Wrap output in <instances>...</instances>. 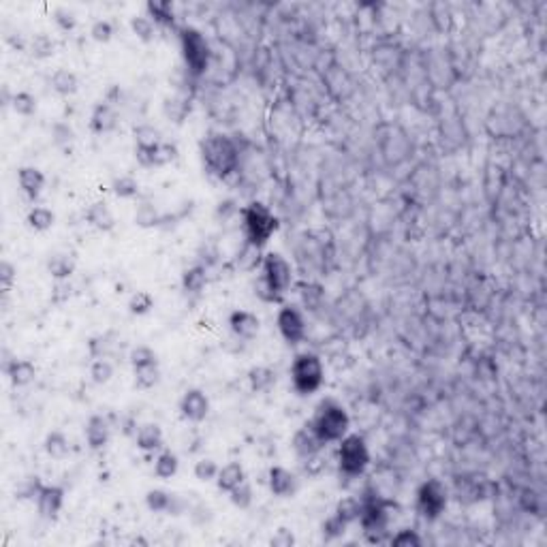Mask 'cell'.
<instances>
[{"label": "cell", "instance_id": "52a82bcc", "mask_svg": "<svg viewBox=\"0 0 547 547\" xmlns=\"http://www.w3.org/2000/svg\"><path fill=\"white\" fill-rule=\"evenodd\" d=\"M177 41H179V51L188 73L194 77L205 75L212 62V47L205 34L194 26H182L177 30Z\"/></svg>", "mask_w": 547, "mask_h": 547}, {"label": "cell", "instance_id": "4fadbf2b", "mask_svg": "<svg viewBox=\"0 0 547 547\" xmlns=\"http://www.w3.org/2000/svg\"><path fill=\"white\" fill-rule=\"evenodd\" d=\"M267 487L276 498H293L299 489V479L284 466H269Z\"/></svg>", "mask_w": 547, "mask_h": 547}, {"label": "cell", "instance_id": "816d5d0a", "mask_svg": "<svg viewBox=\"0 0 547 547\" xmlns=\"http://www.w3.org/2000/svg\"><path fill=\"white\" fill-rule=\"evenodd\" d=\"M15 278H17V267H15L11 261L2 259V261H0V284H2V293H9V291L13 288Z\"/></svg>", "mask_w": 547, "mask_h": 547}, {"label": "cell", "instance_id": "3957f363", "mask_svg": "<svg viewBox=\"0 0 547 547\" xmlns=\"http://www.w3.org/2000/svg\"><path fill=\"white\" fill-rule=\"evenodd\" d=\"M239 222L244 233V244L261 250L269 244L274 233L280 229L278 216L263 201H250L239 209Z\"/></svg>", "mask_w": 547, "mask_h": 547}, {"label": "cell", "instance_id": "681fc988", "mask_svg": "<svg viewBox=\"0 0 547 547\" xmlns=\"http://www.w3.org/2000/svg\"><path fill=\"white\" fill-rule=\"evenodd\" d=\"M90 36L96 43H109L113 38V24L109 19H96L90 26Z\"/></svg>", "mask_w": 547, "mask_h": 547}, {"label": "cell", "instance_id": "d4e9b609", "mask_svg": "<svg viewBox=\"0 0 547 547\" xmlns=\"http://www.w3.org/2000/svg\"><path fill=\"white\" fill-rule=\"evenodd\" d=\"M248 385L252 393H267L276 385V372L267 365H254L248 370Z\"/></svg>", "mask_w": 547, "mask_h": 547}, {"label": "cell", "instance_id": "6f0895ef", "mask_svg": "<svg viewBox=\"0 0 547 547\" xmlns=\"http://www.w3.org/2000/svg\"><path fill=\"white\" fill-rule=\"evenodd\" d=\"M237 212H239V207H237L235 201H231V199L220 201V203H218V209H216V214L222 216V218H229V216H233V214H237Z\"/></svg>", "mask_w": 547, "mask_h": 547}, {"label": "cell", "instance_id": "2e32d148", "mask_svg": "<svg viewBox=\"0 0 547 547\" xmlns=\"http://www.w3.org/2000/svg\"><path fill=\"white\" fill-rule=\"evenodd\" d=\"M145 506L152 511V513H169V515H179L184 513V506L186 502L177 496V494H171L162 487H154L145 494Z\"/></svg>", "mask_w": 547, "mask_h": 547}, {"label": "cell", "instance_id": "f5cc1de1", "mask_svg": "<svg viewBox=\"0 0 547 547\" xmlns=\"http://www.w3.org/2000/svg\"><path fill=\"white\" fill-rule=\"evenodd\" d=\"M43 487V483H41V479L34 474V476H26L21 483H19V487H17V498H36V494H38V489Z\"/></svg>", "mask_w": 547, "mask_h": 547}, {"label": "cell", "instance_id": "f6af8a7d", "mask_svg": "<svg viewBox=\"0 0 547 547\" xmlns=\"http://www.w3.org/2000/svg\"><path fill=\"white\" fill-rule=\"evenodd\" d=\"M229 500H231V504L237 506V509H248V506L252 504V485H250L248 481L239 483L237 487H233V489L229 491Z\"/></svg>", "mask_w": 547, "mask_h": 547}, {"label": "cell", "instance_id": "f546056e", "mask_svg": "<svg viewBox=\"0 0 547 547\" xmlns=\"http://www.w3.org/2000/svg\"><path fill=\"white\" fill-rule=\"evenodd\" d=\"M145 11H147V17L158 26H173V21H175L173 2H169V0H150L145 4Z\"/></svg>", "mask_w": 547, "mask_h": 547}, {"label": "cell", "instance_id": "ffe728a7", "mask_svg": "<svg viewBox=\"0 0 547 547\" xmlns=\"http://www.w3.org/2000/svg\"><path fill=\"white\" fill-rule=\"evenodd\" d=\"M135 442H137V449L145 451V453H154V451H160L162 449V427L158 423H141L135 432Z\"/></svg>", "mask_w": 547, "mask_h": 547}, {"label": "cell", "instance_id": "7402d4cb", "mask_svg": "<svg viewBox=\"0 0 547 547\" xmlns=\"http://www.w3.org/2000/svg\"><path fill=\"white\" fill-rule=\"evenodd\" d=\"M85 220L96 229V231H103V233H109L113 226H115V218H113V212L109 209L107 201L98 199V201H92L85 209Z\"/></svg>", "mask_w": 547, "mask_h": 547}, {"label": "cell", "instance_id": "f907efd6", "mask_svg": "<svg viewBox=\"0 0 547 547\" xmlns=\"http://www.w3.org/2000/svg\"><path fill=\"white\" fill-rule=\"evenodd\" d=\"M158 212H156V207L154 205H150V203H141L139 207H137V212H135V222L139 224V226H154V224H158Z\"/></svg>", "mask_w": 547, "mask_h": 547}, {"label": "cell", "instance_id": "8fae6325", "mask_svg": "<svg viewBox=\"0 0 547 547\" xmlns=\"http://www.w3.org/2000/svg\"><path fill=\"white\" fill-rule=\"evenodd\" d=\"M179 415H182V419H186L190 423L205 421L209 415V397L205 395V391H201L197 387L186 389L184 395L179 397Z\"/></svg>", "mask_w": 547, "mask_h": 547}, {"label": "cell", "instance_id": "e0dca14e", "mask_svg": "<svg viewBox=\"0 0 547 547\" xmlns=\"http://www.w3.org/2000/svg\"><path fill=\"white\" fill-rule=\"evenodd\" d=\"M111 438V423L105 415H92L85 421V442L92 451H100L107 447Z\"/></svg>", "mask_w": 547, "mask_h": 547}, {"label": "cell", "instance_id": "f35d334b", "mask_svg": "<svg viewBox=\"0 0 547 547\" xmlns=\"http://www.w3.org/2000/svg\"><path fill=\"white\" fill-rule=\"evenodd\" d=\"M113 372L115 368L107 357H96L90 365V378L94 385H107L113 378Z\"/></svg>", "mask_w": 547, "mask_h": 547}, {"label": "cell", "instance_id": "ab89813d", "mask_svg": "<svg viewBox=\"0 0 547 547\" xmlns=\"http://www.w3.org/2000/svg\"><path fill=\"white\" fill-rule=\"evenodd\" d=\"M128 312L132 314V316H143V314H147L152 308H154V297L147 293V291H137L130 299H128Z\"/></svg>", "mask_w": 547, "mask_h": 547}, {"label": "cell", "instance_id": "c3c4849f", "mask_svg": "<svg viewBox=\"0 0 547 547\" xmlns=\"http://www.w3.org/2000/svg\"><path fill=\"white\" fill-rule=\"evenodd\" d=\"M297 291H299V295H301V301L306 303V308H310V310H314V306H316V301L323 297V288L318 286V284H312V282H299L297 284Z\"/></svg>", "mask_w": 547, "mask_h": 547}, {"label": "cell", "instance_id": "5bb4252c", "mask_svg": "<svg viewBox=\"0 0 547 547\" xmlns=\"http://www.w3.org/2000/svg\"><path fill=\"white\" fill-rule=\"evenodd\" d=\"M34 500H36L38 517L45 519V521H53L58 517V513L62 511V504H64V487L43 483V487L38 489Z\"/></svg>", "mask_w": 547, "mask_h": 547}, {"label": "cell", "instance_id": "9c48e42d", "mask_svg": "<svg viewBox=\"0 0 547 547\" xmlns=\"http://www.w3.org/2000/svg\"><path fill=\"white\" fill-rule=\"evenodd\" d=\"M447 504H449V491L440 479L432 476L419 483L415 491V509L423 519L427 521L438 519L444 513Z\"/></svg>", "mask_w": 547, "mask_h": 547}, {"label": "cell", "instance_id": "9a60e30c", "mask_svg": "<svg viewBox=\"0 0 547 547\" xmlns=\"http://www.w3.org/2000/svg\"><path fill=\"white\" fill-rule=\"evenodd\" d=\"M226 325H229V331L233 333V338L235 340H244V342L256 338V333L261 329L259 316L254 312H250V310H233L229 314Z\"/></svg>", "mask_w": 547, "mask_h": 547}, {"label": "cell", "instance_id": "60d3db41", "mask_svg": "<svg viewBox=\"0 0 547 547\" xmlns=\"http://www.w3.org/2000/svg\"><path fill=\"white\" fill-rule=\"evenodd\" d=\"M346 528H348V523L342 521L335 513H331V515L323 521L321 532H323V538H325V541H335V538L344 536Z\"/></svg>", "mask_w": 547, "mask_h": 547}, {"label": "cell", "instance_id": "ac0fdd59", "mask_svg": "<svg viewBox=\"0 0 547 547\" xmlns=\"http://www.w3.org/2000/svg\"><path fill=\"white\" fill-rule=\"evenodd\" d=\"M2 370L9 376L13 387H26L36 378V365L30 359H17V357L4 359Z\"/></svg>", "mask_w": 547, "mask_h": 547}, {"label": "cell", "instance_id": "db71d44e", "mask_svg": "<svg viewBox=\"0 0 547 547\" xmlns=\"http://www.w3.org/2000/svg\"><path fill=\"white\" fill-rule=\"evenodd\" d=\"M53 21H56V26H58L60 30H64V32H68V30H73V28L77 26L75 13L68 11V9H62V6L53 11Z\"/></svg>", "mask_w": 547, "mask_h": 547}, {"label": "cell", "instance_id": "bcb514c9", "mask_svg": "<svg viewBox=\"0 0 547 547\" xmlns=\"http://www.w3.org/2000/svg\"><path fill=\"white\" fill-rule=\"evenodd\" d=\"M190 111V105L186 103V100H179V98H167V103H165V115L169 118V120H173L175 124H179L184 118H186V113Z\"/></svg>", "mask_w": 547, "mask_h": 547}, {"label": "cell", "instance_id": "74e56055", "mask_svg": "<svg viewBox=\"0 0 547 547\" xmlns=\"http://www.w3.org/2000/svg\"><path fill=\"white\" fill-rule=\"evenodd\" d=\"M111 192L118 199H135L139 197V182L132 175H120L111 182Z\"/></svg>", "mask_w": 547, "mask_h": 547}, {"label": "cell", "instance_id": "44dd1931", "mask_svg": "<svg viewBox=\"0 0 547 547\" xmlns=\"http://www.w3.org/2000/svg\"><path fill=\"white\" fill-rule=\"evenodd\" d=\"M17 184L28 199H36L41 194V190L45 188V175L41 169L26 165V167L17 169Z\"/></svg>", "mask_w": 547, "mask_h": 547}, {"label": "cell", "instance_id": "603a6c76", "mask_svg": "<svg viewBox=\"0 0 547 547\" xmlns=\"http://www.w3.org/2000/svg\"><path fill=\"white\" fill-rule=\"evenodd\" d=\"M246 481V470L239 462H229L224 464L218 474H216V487L224 494H229L233 487H237L239 483Z\"/></svg>", "mask_w": 547, "mask_h": 547}, {"label": "cell", "instance_id": "d6a6232c", "mask_svg": "<svg viewBox=\"0 0 547 547\" xmlns=\"http://www.w3.org/2000/svg\"><path fill=\"white\" fill-rule=\"evenodd\" d=\"M333 513H335L342 521H346L348 526L355 523V521L359 519V513H361V498H355V496H344V498H340L338 504H335V509H333Z\"/></svg>", "mask_w": 547, "mask_h": 547}, {"label": "cell", "instance_id": "7c38bea8", "mask_svg": "<svg viewBox=\"0 0 547 547\" xmlns=\"http://www.w3.org/2000/svg\"><path fill=\"white\" fill-rule=\"evenodd\" d=\"M291 447L295 451V455L299 459H308V457H314L318 455L327 444L321 440V436L312 429V425L306 421L299 429H295L293 438H291Z\"/></svg>", "mask_w": 547, "mask_h": 547}, {"label": "cell", "instance_id": "277c9868", "mask_svg": "<svg viewBox=\"0 0 547 547\" xmlns=\"http://www.w3.org/2000/svg\"><path fill=\"white\" fill-rule=\"evenodd\" d=\"M361 498V513H359V526L363 530V536L368 543H389V506L393 504L389 498L380 496L376 489H365Z\"/></svg>", "mask_w": 547, "mask_h": 547}, {"label": "cell", "instance_id": "7bdbcfd3", "mask_svg": "<svg viewBox=\"0 0 547 547\" xmlns=\"http://www.w3.org/2000/svg\"><path fill=\"white\" fill-rule=\"evenodd\" d=\"M132 374H135V387L137 389H150L160 380V368L158 365L132 370Z\"/></svg>", "mask_w": 547, "mask_h": 547}, {"label": "cell", "instance_id": "484cf974", "mask_svg": "<svg viewBox=\"0 0 547 547\" xmlns=\"http://www.w3.org/2000/svg\"><path fill=\"white\" fill-rule=\"evenodd\" d=\"M207 286V269L203 265H190L182 274V288L188 295H199Z\"/></svg>", "mask_w": 547, "mask_h": 547}, {"label": "cell", "instance_id": "8d00e7d4", "mask_svg": "<svg viewBox=\"0 0 547 547\" xmlns=\"http://www.w3.org/2000/svg\"><path fill=\"white\" fill-rule=\"evenodd\" d=\"M11 109H13L17 115L28 118V115H34V113H36V109H38V100H36V96H34V94H30V92L21 90V92H15V94H13Z\"/></svg>", "mask_w": 547, "mask_h": 547}, {"label": "cell", "instance_id": "83f0119b", "mask_svg": "<svg viewBox=\"0 0 547 547\" xmlns=\"http://www.w3.org/2000/svg\"><path fill=\"white\" fill-rule=\"evenodd\" d=\"M47 271L56 280H66L75 271V259L66 252H53L47 259Z\"/></svg>", "mask_w": 547, "mask_h": 547}, {"label": "cell", "instance_id": "7dc6e473", "mask_svg": "<svg viewBox=\"0 0 547 547\" xmlns=\"http://www.w3.org/2000/svg\"><path fill=\"white\" fill-rule=\"evenodd\" d=\"M51 139L58 147H66L75 141V130L66 122H56L51 126Z\"/></svg>", "mask_w": 547, "mask_h": 547}, {"label": "cell", "instance_id": "30bf717a", "mask_svg": "<svg viewBox=\"0 0 547 547\" xmlns=\"http://www.w3.org/2000/svg\"><path fill=\"white\" fill-rule=\"evenodd\" d=\"M276 325L282 340L288 346H297L306 340V316L299 306L280 303V310L276 314Z\"/></svg>", "mask_w": 547, "mask_h": 547}, {"label": "cell", "instance_id": "8992f818", "mask_svg": "<svg viewBox=\"0 0 547 547\" xmlns=\"http://www.w3.org/2000/svg\"><path fill=\"white\" fill-rule=\"evenodd\" d=\"M291 385L297 395L308 397L316 393L325 382V365L323 359L312 350H301L293 357L291 363Z\"/></svg>", "mask_w": 547, "mask_h": 547}, {"label": "cell", "instance_id": "11a10c76", "mask_svg": "<svg viewBox=\"0 0 547 547\" xmlns=\"http://www.w3.org/2000/svg\"><path fill=\"white\" fill-rule=\"evenodd\" d=\"M177 145L175 143H169V141H162L160 147H158V167H165L173 160H177Z\"/></svg>", "mask_w": 547, "mask_h": 547}, {"label": "cell", "instance_id": "ee69618b", "mask_svg": "<svg viewBox=\"0 0 547 547\" xmlns=\"http://www.w3.org/2000/svg\"><path fill=\"white\" fill-rule=\"evenodd\" d=\"M218 470H220V468H218V464H216L212 457H201V459L194 464V468H192L194 479H199V481H203V483L216 481Z\"/></svg>", "mask_w": 547, "mask_h": 547}, {"label": "cell", "instance_id": "9f6ffc18", "mask_svg": "<svg viewBox=\"0 0 547 547\" xmlns=\"http://www.w3.org/2000/svg\"><path fill=\"white\" fill-rule=\"evenodd\" d=\"M269 543L274 547H293L295 545V536H293V532L288 528H278Z\"/></svg>", "mask_w": 547, "mask_h": 547}, {"label": "cell", "instance_id": "6da1fadb", "mask_svg": "<svg viewBox=\"0 0 547 547\" xmlns=\"http://www.w3.org/2000/svg\"><path fill=\"white\" fill-rule=\"evenodd\" d=\"M293 286V267L284 254L269 250L261 256L259 278L254 282V295L265 303H282L284 295Z\"/></svg>", "mask_w": 547, "mask_h": 547}, {"label": "cell", "instance_id": "f1b7e54d", "mask_svg": "<svg viewBox=\"0 0 547 547\" xmlns=\"http://www.w3.org/2000/svg\"><path fill=\"white\" fill-rule=\"evenodd\" d=\"M26 224L32 231H38V233L49 231L56 224V214L49 207H45V205H34L26 214Z\"/></svg>", "mask_w": 547, "mask_h": 547}, {"label": "cell", "instance_id": "cb8c5ba5", "mask_svg": "<svg viewBox=\"0 0 547 547\" xmlns=\"http://www.w3.org/2000/svg\"><path fill=\"white\" fill-rule=\"evenodd\" d=\"M49 85L60 96H73L79 90V77L68 68H56L49 77Z\"/></svg>", "mask_w": 547, "mask_h": 547}, {"label": "cell", "instance_id": "b9f144b4", "mask_svg": "<svg viewBox=\"0 0 547 547\" xmlns=\"http://www.w3.org/2000/svg\"><path fill=\"white\" fill-rule=\"evenodd\" d=\"M389 545H393V547H421L423 538L417 534V530L402 528V530H397L395 534L389 536Z\"/></svg>", "mask_w": 547, "mask_h": 547}, {"label": "cell", "instance_id": "4dcf8cb0", "mask_svg": "<svg viewBox=\"0 0 547 547\" xmlns=\"http://www.w3.org/2000/svg\"><path fill=\"white\" fill-rule=\"evenodd\" d=\"M179 470V459L173 451L169 449H160V453L156 455L154 459V474L162 481L167 479H173Z\"/></svg>", "mask_w": 547, "mask_h": 547}, {"label": "cell", "instance_id": "e575fe53", "mask_svg": "<svg viewBox=\"0 0 547 547\" xmlns=\"http://www.w3.org/2000/svg\"><path fill=\"white\" fill-rule=\"evenodd\" d=\"M128 361L132 365V370H141V368H152V365H158V355L154 348L145 346V344H139L130 350L128 355Z\"/></svg>", "mask_w": 547, "mask_h": 547}, {"label": "cell", "instance_id": "d6986e66", "mask_svg": "<svg viewBox=\"0 0 547 547\" xmlns=\"http://www.w3.org/2000/svg\"><path fill=\"white\" fill-rule=\"evenodd\" d=\"M118 128V111L113 109L111 103L103 100L96 103L92 113H90V130L96 135H107Z\"/></svg>", "mask_w": 547, "mask_h": 547}, {"label": "cell", "instance_id": "7a4b0ae2", "mask_svg": "<svg viewBox=\"0 0 547 547\" xmlns=\"http://www.w3.org/2000/svg\"><path fill=\"white\" fill-rule=\"evenodd\" d=\"M203 167L209 175L226 179L239 171V147L224 132H207L199 145Z\"/></svg>", "mask_w": 547, "mask_h": 547}, {"label": "cell", "instance_id": "836d02e7", "mask_svg": "<svg viewBox=\"0 0 547 547\" xmlns=\"http://www.w3.org/2000/svg\"><path fill=\"white\" fill-rule=\"evenodd\" d=\"M132 135H135V147H154L165 141L160 130L154 124H139L135 126Z\"/></svg>", "mask_w": 547, "mask_h": 547}, {"label": "cell", "instance_id": "4316f807", "mask_svg": "<svg viewBox=\"0 0 547 547\" xmlns=\"http://www.w3.org/2000/svg\"><path fill=\"white\" fill-rule=\"evenodd\" d=\"M43 449H45V453H47L51 459H64V457H68V453H71V442H68V438H66L64 432L51 429V432L45 436V440H43Z\"/></svg>", "mask_w": 547, "mask_h": 547}, {"label": "cell", "instance_id": "1f68e13d", "mask_svg": "<svg viewBox=\"0 0 547 547\" xmlns=\"http://www.w3.org/2000/svg\"><path fill=\"white\" fill-rule=\"evenodd\" d=\"M28 53L34 60H47L56 53V41L45 34V32H36L30 41H28Z\"/></svg>", "mask_w": 547, "mask_h": 547}, {"label": "cell", "instance_id": "ba28073f", "mask_svg": "<svg viewBox=\"0 0 547 547\" xmlns=\"http://www.w3.org/2000/svg\"><path fill=\"white\" fill-rule=\"evenodd\" d=\"M338 470L344 479H357L365 472L370 466V449L363 436L359 434H346L338 442L335 451Z\"/></svg>", "mask_w": 547, "mask_h": 547}, {"label": "cell", "instance_id": "5b68a950", "mask_svg": "<svg viewBox=\"0 0 547 547\" xmlns=\"http://www.w3.org/2000/svg\"><path fill=\"white\" fill-rule=\"evenodd\" d=\"M308 423L312 425V429L321 436V440L325 444L340 442L350 429V417H348L346 408L333 397H323L314 406V412Z\"/></svg>", "mask_w": 547, "mask_h": 547}, {"label": "cell", "instance_id": "d590c367", "mask_svg": "<svg viewBox=\"0 0 547 547\" xmlns=\"http://www.w3.org/2000/svg\"><path fill=\"white\" fill-rule=\"evenodd\" d=\"M130 30L141 43H152L156 36V24L147 15H135L130 17Z\"/></svg>", "mask_w": 547, "mask_h": 547}]
</instances>
